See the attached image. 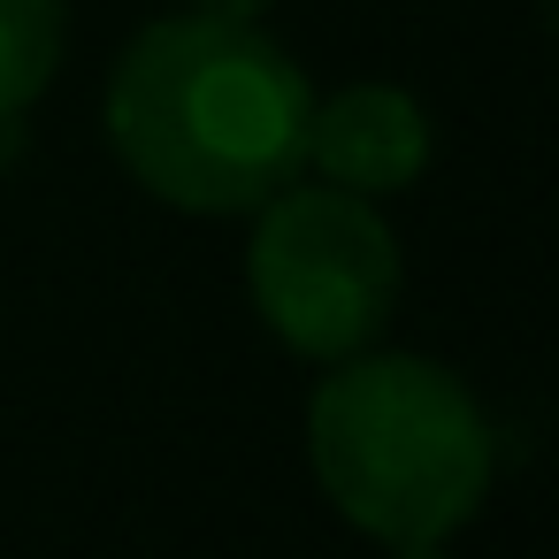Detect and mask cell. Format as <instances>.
Returning a JSON list of instances; mask_svg holds the SVG:
<instances>
[{"instance_id":"cell-1","label":"cell","mask_w":559,"mask_h":559,"mask_svg":"<svg viewBox=\"0 0 559 559\" xmlns=\"http://www.w3.org/2000/svg\"><path fill=\"white\" fill-rule=\"evenodd\" d=\"M314 85L261 24L162 16L108 70L116 162L185 215H253L307 169Z\"/></svg>"},{"instance_id":"cell-2","label":"cell","mask_w":559,"mask_h":559,"mask_svg":"<svg viewBox=\"0 0 559 559\" xmlns=\"http://www.w3.org/2000/svg\"><path fill=\"white\" fill-rule=\"evenodd\" d=\"M307 467L322 498L391 559H444L483 513L498 437L483 399L421 353H353L307 399Z\"/></svg>"},{"instance_id":"cell-3","label":"cell","mask_w":559,"mask_h":559,"mask_svg":"<svg viewBox=\"0 0 559 559\" xmlns=\"http://www.w3.org/2000/svg\"><path fill=\"white\" fill-rule=\"evenodd\" d=\"M246 292L284 353L337 368L368 353L399 307V238L376 200L292 177L276 200L253 207Z\"/></svg>"},{"instance_id":"cell-4","label":"cell","mask_w":559,"mask_h":559,"mask_svg":"<svg viewBox=\"0 0 559 559\" xmlns=\"http://www.w3.org/2000/svg\"><path fill=\"white\" fill-rule=\"evenodd\" d=\"M307 169L353 200L406 192L429 169V116L406 85H345L307 116Z\"/></svg>"},{"instance_id":"cell-5","label":"cell","mask_w":559,"mask_h":559,"mask_svg":"<svg viewBox=\"0 0 559 559\" xmlns=\"http://www.w3.org/2000/svg\"><path fill=\"white\" fill-rule=\"evenodd\" d=\"M62 0H0V123H16L62 70Z\"/></svg>"},{"instance_id":"cell-6","label":"cell","mask_w":559,"mask_h":559,"mask_svg":"<svg viewBox=\"0 0 559 559\" xmlns=\"http://www.w3.org/2000/svg\"><path fill=\"white\" fill-rule=\"evenodd\" d=\"M192 16H223V24H261L276 0H185Z\"/></svg>"}]
</instances>
